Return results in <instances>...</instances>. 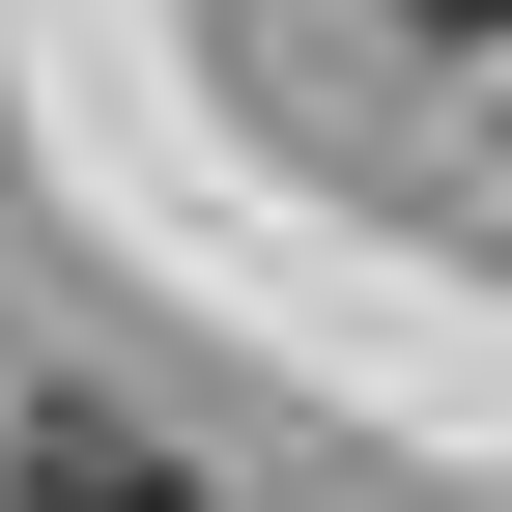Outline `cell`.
Listing matches in <instances>:
<instances>
[{"mask_svg": "<svg viewBox=\"0 0 512 512\" xmlns=\"http://www.w3.org/2000/svg\"><path fill=\"white\" fill-rule=\"evenodd\" d=\"M0 512H200V484H171V456H29Z\"/></svg>", "mask_w": 512, "mask_h": 512, "instance_id": "6da1fadb", "label": "cell"}, {"mask_svg": "<svg viewBox=\"0 0 512 512\" xmlns=\"http://www.w3.org/2000/svg\"><path fill=\"white\" fill-rule=\"evenodd\" d=\"M399 29H512V0H399Z\"/></svg>", "mask_w": 512, "mask_h": 512, "instance_id": "7a4b0ae2", "label": "cell"}]
</instances>
